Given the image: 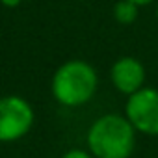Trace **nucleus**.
Instances as JSON below:
<instances>
[{"mask_svg": "<svg viewBox=\"0 0 158 158\" xmlns=\"http://www.w3.org/2000/svg\"><path fill=\"white\" fill-rule=\"evenodd\" d=\"M99 88V76L91 63L84 60L63 61L52 74V97L65 108L88 104Z\"/></svg>", "mask_w": 158, "mask_h": 158, "instance_id": "f257e3e1", "label": "nucleus"}, {"mask_svg": "<svg viewBox=\"0 0 158 158\" xmlns=\"http://www.w3.org/2000/svg\"><path fill=\"white\" fill-rule=\"evenodd\" d=\"M35 121L32 104L21 95L0 97V143H13L24 138Z\"/></svg>", "mask_w": 158, "mask_h": 158, "instance_id": "7ed1b4c3", "label": "nucleus"}, {"mask_svg": "<svg viewBox=\"0 0 158 158\" xmlns=\"http://www.w3.org/2000/svg\"><path fill=\"white\" fill-rule=\"evenodd\" d=\"M138 13H139V8L132 2H128V0H119V2L114 6V17L119 24H132L136 23L138 19Z\"/></svg>", "mask_w": 158, "mask_h": 158, "instance_id": "423d86ee", "label": "nucleus"}, {"mask_svg": "<svg viewBox=\"0 0 158 158\" xmlns=\"http://www.w3.org/2000/svg\"><path fill=\"white\" fill-rule=\"evenodd\" d=\"M125 117L136 132L145 136H158V89L141 88L127 97Z\"/></svg>", "mask_w": 158, "mask_h": 158, "instance_id": "20e7f679", "label": "nucleus"}, {"mask_svg": "<svg viewBox=\"0 0 158 158\" xmlns=\"http://www.w3.org/2000/svg\"><path fill=\"white\" fill-rule=\"evenodd\" d=\"M86 141L93 158H130L136 147V130L125 115L106 114L91 123Z\"/></svg>", "mask_w": 158, "mask_h": 158, "instance_id": "f03ea898", "label": "nucleus"}, {"mask_svg": "<svg viewBox=\"0 0 158 158\" xmlns=\"http://www.w3.org/2000/svg\"><path fill=\"white\" fill-rule=\"evenodd\" d=\"M110 78L119 93L130 97L141 88H145V67L138 58L123 56L114 61L110 69Z\"/></svg>", "mask_w": 158, "mask_h": 158, "instance_id": "39448f33", "label": "nucleus"}, {"mask_svg": "<svg viewBox=\"0 0 158 158\" xmlns=\"http://www.w3.org/2000/svg\"><path fill=\"white\" fill-rule=\"evenodd\" d=\"M128 2H132V4H136L138 8H141V6H147V4L154 2V0H128Z\"/></svg>", "mask_w": 158, "mask_h": 158, "instance_id": "1a4fd4ad", "label": "nucleus"}, {"mask_svg": "<svg viewBox=\"0 0 158 158\" xmlns=\"http://www.w3.org/2000/svg\"><path fill=\"white\" fill-rule=\"evenodd\" d=\"M61 158H93V154L84 149H69L67 152L61 154Z\"/></svg>", "mask_w": 158, "mask_h": 158, "instance_id": "0eeeda50", "label": "nucleus"}, {"mask_svg": "<svg viewBox=\"0 0 158 158\" xmlns=\"http://www.w3.org/2000/svg\"><path fill=\"white\" fill-rule=\"evenodd\" d=\"M21 2H23V0H0V4H2V6L11 8V10L19 8V6H21Z\"/></svg>", "mask_w": 158, "mask_h": 158, "instance_id": "6e6552de", "label": "nucleus"}, {"mask_svg": "<svg viewBox=\"0 0 158 158\" xmlns=\"http://www.w3.org/2000/svg\"><path fill=\"white\" fill-rule=\"evenodd\" d=\"M156 21H158V8H156Z\"/></svg>", "mask_w": 158, "mask_h": 158, "instance_id": "9d476101", "label": "nucleus"}]
</instances>
